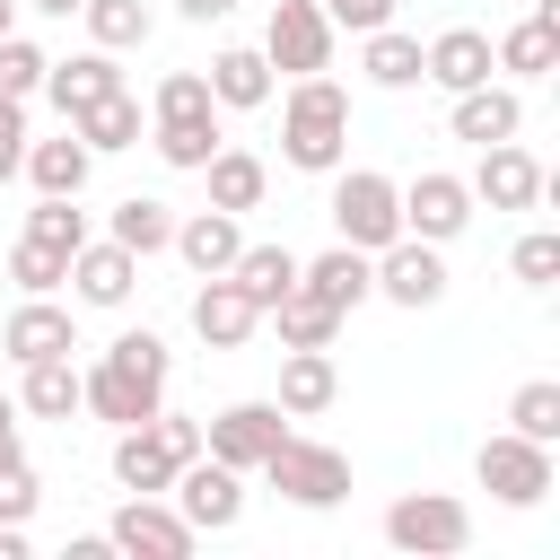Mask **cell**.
Instances as JSON below:
<instances>
[{"instance_id":"obj_30","label":"cell","mask_w":560,"mask_h":560,"mask_svg":"<svg viewBox=\"0 0 560 560\" xmlns=\"http://www.w3.org/2000/svg\"><path fill=\"white\" fill-rule=\"evenodd\" d=\"M271 324H280V350H332V332H341V306H324L315 289H289V298L271 306Z\"/></svg>"},{"instance_id":"obj_39","label":"cell","mask_w":560,"mask_h":560,"mask_svg":"<svg viewBox=\"0 0 560 560\" xmlns=\"http://www.w3.org/2000/svg\"><path fill=\"white\" fill-rule=\"evenodd\" d=\"M201 114H219L210 105V79L201 70H166L158 79V122H201Z\"/></svg>"},{"instance_id":"obj_1","label":"cell","mask_w":560,"mask_h":560,"mask_svg":"<svg viewBox=\"0 0 560 560\" xmlns=\"http://www.w3.org/2000/svg\"><path fill=\"white\" fill-rule=\"evenodd\" d=\"M166 376H175V359H166L158 332H114L105 359L79 368V411H96V420H114V429H140V420L166 402Z\"/></svg>"},{"instance_id":"obj_17","label":"cell","mask_w":560,"mask_h":560,"mask_svg":"<svg viewBox=\"0 0 560 560\" xmlns=\"http://www.w3.org/2000/svg\"><path fill=\"white\" fill-rule=\"evenodd\" d=\"M0 350L26 368V359H61V350H79V324H70V306H52V298H26L9 324H0Z\"/></svg>"},{"instance_id":"obj_45","label":"cell","mask_w":560,"mask_h":560,"mask_svg":"<svg viewBox=\"0 0 560 560\" xmlns=\"http://www.w3.org/2000/svg\"><path fill=\"white\" fill-rule=\"evenodd\" d=\"M236 0H175V18H192V26H219Z\"/></svg>"},{"instance_id":"obj_31","label":"cell","mask_w":560,"mask_h":560,"mask_svg":"<svg viewBox=\"0 0 560 560\" xmlns=\"http://www.w3.org/2000/svg\"><path fill=\"white\" fill-rule=\"evenodd\" d=\"M359 44H368L359 70H368L376 88H420V35H402V26H368Z\"/></svg>"},{"instance_id":"obj_14","label":"cell","mask_w":560,"mask_h":560,"mask_svg":"<svg viewBox=\"0 0 560 560\" xmlns=\"http://www.w3.org/2000/svg\"><path fill=\"white\" fill-rule=\"evenodd\" d=\"M254 324H262V306H254L228 271H210V280L192 289V332H201L210 350H245V341H254Z\"/></svg>"},{"instance_id":"obj_44","label":"cell","mask_w":560,"mask_h":560,"mask_svg":"<svg viewBox=\"0 0 560 560\" xmlns=\"http://www.w3.org/2000/svg\"><path fill=\"white\" fill-rule=\"evenodd\" d=\"M332 26H350V35H368V26H394V0H315Z\"/></svg>"},{"instance_id":"obj_34","label":"cell","mask_w":560,"mask_h":560,"mask_svg":"<svg viewBox=\"0 0 560 560\" xmlns=\"http://www.w3.org/2000/svg\"><path fill=\"white\" fill-rule=\"evenodd\" d=\"M166 236H175V210H166V201H149V192L114 201V245H131V254L149 262V254H166Z\"/></svg>"},{"instance_id":"obj_22","label":"cell","mask_w":560,"mask_h":560,"mask_svg":"<svg viewBox=\"0 0 560 560\" xmlns=\"http://www.w3.org/2000/svg\"><path fill=\"white\" fill-rule=\"evenodd\" d=\"M298 289H315L324 306H359V298H376V262L359 254V245H332V254H315V262H298Z\"/></svg>"},{"instance_id":"obj_16","label":"cell","mask_w":560,"mask_h":560,"mask_svg":"<svg viewBox=\"0 0 560 560\" xmlns=\"http://www.w3.org/2000/svg\"><path fill=\"white\" fill-rule=\"evenodd\" d=\"M131 280H140V254H131V245H114V236H105V245L88 236V245L70 254V289H79V306H122V298H131Z\"/></svg>"},{"instance_id":"obj_40","label":"cell","mask_w":560,"mask_h":560,"mask_svg":"<svg viewBox=\"0 0 560 560\" xmlns=\"http://www.w3.org/2000/svg\"><path fill=\"white\" fill-rule=\"evenodd\" d=\"M35 499H44V490H35V464H26V446H9V455H0V525H26Z\"/></svg>"},{"instance_id":"obj_13","label":"cell","mask_w":560,"mask_h":560,"mask_svg":"<svg viewBox=\"0 0 560 560\" xmlns=\"http://www.w3.org/2000/svg\"><path fill=\"white\" fill-rule=\"evenodd\" d=\"M464 184H472V201H490V210H534V201L551 192V175H542L516 140H490V149H481V166H472Z\"/></svg>"},{"instance_id":"obj_26","label":"cell","mask_w":560,"mask_h":560,"mask_svg":"<svg viewBox=\"0 0 560 560\" xmlns=\"http://www.w3.org/2000/svg\"><path fill=\"white\" fill-rule=\"evenodd\" d=\"M88 166H96V149L79 140V131H61V140H26V184L35 192H88Z\"/></svg>"},{"instance_id":"obj_19","label":"cell","mask_w":560,"mask_h":560,"mask_svg":"<svg viewBox=\"0 0 560 560\" xmlns=\"http://www.w3.org/2000/svg\"><path fill=\"white\" fill-rule=\"evenodd\" d=\"M114 88H122V70H114V52H105V44H88V52H70V61H52V70H44V96L61 105V122H70V114H88L96 96H114Z\"/></svg>"},{"instance_id":"obj_41","label":"cell","mask_w":560,"mask_h":560,"mask_svg":"<svg viewBox=\"0 0 560 560\" xmlns=\"http://www.w3.org/2000/svg\"><path fill=\"white\" fill-rule=\"evenodd\" d=\"M44 70H52V61H44L26 35H0V96H35V88H44Z\"/></svg>"},{"instance_id":"obj_5","label":"cell","mask_w":560,"mask_h":560,"mask_svg":"<svg viewBox=\"0 0 560 560\" xmlns=\"http://www.w3.org/2000/svg\"><path fill=\"white\" fill-rule=\"evenodd\" d=\"M385 542H394V551H420V560H455V551L472 542V508L446 499V490H402V499L385 508Z\"/></svg>"},{"instance_id":"obj_18","label":"cell","mask_w":560,"mask_h":560,"mask_svg":"<svg viewBox=\"0 0 560 560\" xmlns=\"http://www.w3.org/2000/svg\"><path fill=\"white\" fill-rule=\"evenodd\" d=\"M490 61L516 70V79H542V70L560 61V0H534V18H516V26L490 44Z\"/></svg>"},{"instance_id":"obj_48","label":"cell","mask_w":560,"mask_h":560,"mask_svg":"<svg viewBox=\"0 0 560 560\" xmlns=\"http://www.w3.org/2000/svg\"><path fill=\"white\" fill-rule=\"evenodd\" d=\"M26 9H44V18H79V0H26Z\"/></svg>"},{"instance_id":"obj_11","label":"cell","mask_w":560,"mask_h":560,"mask_svg":"<svg viewBox=\"0 0 560 560\" xmlns=\"http://www.w3.org/2000/svg\"><path fill=\"white\" fill-rule=\"evenodd\" d=\"M464 228H472V184L446 175V166H420V175L402 184V236L446 245V236H464Z\"/></svg>"},{"instance_id":"obj_38","label":"cell","mask_w":560,"mask_h":560,"mask_svg":"<svg viewBox=\"0 0 560 560\" xmlns=\"http://www.w3.org/2000/svg\"><path fill=\"white\" fill-rule=\"evenodd\" d=\"M210 149H219V114H201V122H158V158L184 166V175H201Z\"/></svg>"},{"instance_id":"obj_29","label":"cell","mask_w":560,"mask_h":560,"mask_svg":"<svg viewBox=\"0 0 560 560\" xmlns=\"http://www.w3.org/2000/svg\"><path fill=\"white\" fill-rule=\"evenodd\" d=\"M70 131L105 158V149H140V96L131 88H114V96H96L88 114H70Z\"/></svg>"},{"instance_id":"obj_25","label":"cell","mask_w":560,"mask_h":560,"mask_svg":"<svg viewBox=\"0 0 560 560\" xmlns=\"http://www.w3.org/2000/svg\"><path fill=\"white\" fill-rule=\"evenodd\" d=\"M175 464H184V455H175L149 420H140V429H114V481H122V490H149V499H158V490L175 481Z\"/></svg>"},{"instance_id":"obj_21","label":"cell","mask_w":560,"mask_h":560,"mask_svg":"<svg viewBox=\"0 0 560 560\" xmlns=\"http://www.w3.org/2000/svg\"><path fill=\"white\" fill-rule=\"evenodd\" d=\"M166 245L210 280V271H228V262L245 254V228H236V210H192V219H175V236H166Z\"/></svg>"},{"instance_id":"obj_24","label":"cell","mask_w":560,"mask_h":560,"mask_svg":"<svg viewBox=\"0 0 560 560\" xmlns=\"http://www.w3.org/2000/svg\"><path fill=\"white\" fill-rule=\"evenodd\" d=\"M201 175H210V210H262V192H271V166L254 158V149H210L201 158Z\"/></svg>"},{"instance_id":"obj_27","label":"cell","mask_w":560,"mask_h":560,"mask_svg":"<svg viewBox=\"0 0 560 560\" xmlns=\"http://www.w3.org/2000/svg\"><path fill=\"white\" fill-rule=\"evenodd\" d=\"M332 394H341V376H332V350H289V359H280V411H289V420H315V411H332Z\"/></svg>"},{"instance_id":"obj_33","label":"cell","mask_w":560,"mask_h":560,"mask_svg":"<svg viewBox=\"0 0 560 560\" xmlns=\"http://www.w3.org/2000/svg\"><path fill=\"white\" fill-rule=\"evenodd\" d=\"M79 18H88V44H105V52H131V44H149V0H79Z\"/></svg>"},{"instance_id":"obj_28","label":"cell","mask_w":560,"mask_h":560,"mask_svg":"<svg viewBox=\"0 0 560 560\" xmlns=\"http://www.w3.org/2000/svg\"><path fill=\"white\" fill-rule=\"evenodd\" d=\"M228 280H236V289H245V298L271 315V306L298 289V254H289V245H245V254L228 262Z\"/></svg>"},{"instance_id":"obj_37","label":"cell","mask_w":560,"mask_h":560,"mask_svg":"<svg viewBox=\"0 0 560 560\" xmlns=\"http://www.w3.org/2000/svg\"><path fill=\"white\" fill-rule=\"evenodd\" d=\"M9 280H18L26 298H52V289L70 280V254H61V245H44V236H18V254H9Z\"/></svg>"},{"instance_id":"obj_6","label":"cell","mask_w":560,"mask_h":560,"mask_svg":"<svg viewBox=\"0 0 560 560\" xmlns=\"http://www.w3.org/2000/svg\"><path fill=\"white\" fill-rule=\"evenodd\" d=\"M472 481H481L499 508H542V499H551V446H534V438L499 429V438H481Z\"/></svg>"},{"instance_id":"obj_23","label":"cell","mask_w":560,"mask_h":560,"mask_svg":"<svg viewBox=\"0 0 560 560\" xmlns=\"http://www.w3.org/2000/svg\"><path fill=\"white\" fill-rule=\"evenodd\" d=\"M201 79H210V105H236V114L271 105V61H262V44H228Z\"/></svg>"},{"instance_id":"obj_49","label":"cell","mask_w":560,"mask_h":560,"mask_svg":"<svg viewBox=\"0 0 560 560\" xmlns=\"http://www.w3.org/2000/svg\"><path fill=\"white\" fill-rule=\"evenodd\" d=\"M0 35H18V0H0Z\"/></svg>"},{"instance_id":"obj_43","label":"cell","mask_w":560,"mask_h":560,"mask_svg":"<svg viewBox=\"0 0 560 560\" xmlns=\"http://www.w3.org/2000/svg\"><path fill=\"white\" fill-rule=\"evenodd\" d=\"M26 166V96H0V184Z\"/></svg>"},{"instance_id":"obj_36","label":"cell","mask_w":560,"mask_h":560,"mask_svg":"<svg viewBox=\"0 0 560 560\" xmlns=\"http://www.w3.org/2000/svg\"><path fill=\"white\" fill-rule=\"evenodd\" d=\"M508 429H516V438H534V446H560V385H551V376L516 385V402H508Z\"/></svg>"},{"instance_id":"obj_32","label":"cell","mask_w":560,"mask_h":560,"mask_svg":"<svg viewBox=\"0 0 560 560\" xmlns=\"http://www.w3.org/2000/svg\"><path fill=\"white\" fill-rule=\"evenodd\" d=\"M35 420H70L79 411V368H70V350L61 359H26V394H18Z\"/></svg>"},{"instance_id":"obj_47","label":"cell","mask_w":560,"mask_h":560,"mask_svg":"<svg viewBox=\"0 0 560 560\" xmlns=\"http://www.w3.org/2000/svg\"><path fill=\"white\" fill-rule=\"evenodd\" d=\"M9 446H18V402L0 394V455H9Z\"/></svg>"},{"instance_id":"obj_2","label":"cell","mask_w":560,"mask_h":560,"mask_svg":"<svg viewBox=\"0 0 560 560\" xmlns=\"http://www.w3.org/2000/svg\"><path fill=\"white\" fill-rule=\"evenodd\" d=\"M280 158H289L298 175H332V166L350 158V96H341L324 70L289 79V96H280Z\"/></svg>"},{"instance_id":"obj_15","label":"cell","mask_w":560,"mask_h":560,"mask_svg":"<svg viewBox=\"0 0 560 560\" xmlns=\"http://www.w3.org/2000/svg\"><path fill=\"white\" fill-rule=\"evenodd\" d=\"M499 61H490V35L481 26H446V35H429L420 44V79H438L446 96H464V88H481Z\"/></svg>"},{"instance_id":"obj_7","label":"cell","mask_w":560,"mask_h":560,"mask_svg":"<svg viewBox=\"0 0 560 560\" xmlns=\"http://www.w3.org/2000/svg\"><path fill=\"white\" fill-rule=\"evenodd\" d=\"M175 516L192 525V534H228L236 516H245V472L236 464H219V455H192V464H175Z\"/></svg>"},{"instance_id":"obj_9","label":"cell","mask_w":560,"mask_h":560,"mask_svg":"<svg viewBox=\"0 0 560 560\" xmlns=\"http://www.w3.org/2000/svg\"><path fill=\"white\" fill-rule=\"evenodd\" d=\"M289 438V411L280 402H228L219 420H201V455L236 464V472H262V455Z\"/></svg>"},{"instance_id":"obj_4","label":"cell","mask_w":560,"mask_h":560,"mask_svg":"<svg viewBox=\"0 0 560 560\" xmlns=\"http://www.w3.org/2000/svg\"><path fill=\"white\" fill-rule=\"evenodd\" d=\"M262 481L289 499V508H341L350 499V455L341 446H324V438H280L271 455H262Z\"/></svg>"},{"instance_id":"obj_46","label":"cell","mask_w":560,"mask_h":560,"mask_svg":"<svg viewBox=\"0 0 560 560\" xmlns=\"http://www.w3.org/2000/svg\"><path fill=\"white\" fill-rule=\"evenodd\" d=\"M0 560H26V525H0Z\"/></svg>"},{"instance_id":"obj_8","label":"cell","mask_w":560,"mask_h":560,"mask_svg":"<svg viewBox=\"0 0 560 560\" xmlns=\"http://www.w3.org/2000/svg\"><path fill=\"white\" fill-rule=\"evenodd\" d=\"M262 61L289 70V79L332 70V18H324L315 0H271V18H262Z\"/></svg>"},{"instance_id":"obj_20","label":"cell","mask_w":560,"mask_h":560,"mask_svg":"<svg viewBox=\"0 0 560 560\" xmlns=\"http://www.w3.org/2000/svg\"><path fill=\"white\" fill-rule=\"evenodd\" d=\"M446 122H455V140L490 149V140H516V122H525V96L481 79V88H464V96H455V114H446Z\"/></svg>"},{"instance_id":"obj_10","label":"cell","mask_w":560,"mask_h":560,"mask_svg":"<svg viewBox=\"0 0 560 560\" xmlns=\"http://www.w3.org/2000/svg\"><path fill=\"white\" fill-rule=\"evenodd\" d=\"M105 542H114V551H131V560H184V551H192L201 534H192V525H184V516L166 508V490H158V499H149V490H131V499L114 508Z\"/></svg>"},{"instance_id":"obj_3","label":"cell","mask_w":560,"mask_h":560,"mask_svg":"<svg viewBox=\"0 0 560 560\" xmlns=\"http://www.w3.org/2000/svg\"><path fill=\"white\" fill-rule=\"evenodd\" d=\"M324 210H332L341 245H359V254H376V245L402 236V184L376 175V166H332V201Z\"/></svg>"},{"instance_id":"obj_42","label":"cell","mask_w":560,"mask_h":560,"mask_svg":"<svg viewBox=\"0 0 560 560\" xmlns=\"http://www.w3.org/2000/svg\"><path fill=\"white\" fill-rule=\"evenodd\" d=\"M508 262H516V280H525V289H551V280H560V236H551V228H534V236H516V254H508Z\"/></svg>"},{"instance_id":"obj_12","label":"cell","mask_w":560,"mask_h":560,"mask_svg":"<svg viewBox=\"0 0 560 560\" xmlns=\"http://www.w3.org/2000/svg\"><path fill=\"white\" fill-rule=\"evenodd\" d=\"M368 262H376V298H394V306H438L446 298V262H438L429 236H394Z\"/></svg>"},{"instance_id":"obj_35","label":"cell","mask_w":560,"mask_h":560,"mask_svg":"<svg viewBox=\"0 0 560 560\" xmlns=\"http://www.w3.org/2000/svg\"><path fill=\"white\" fill-rule=\"evenodd\" d=\"M26 236H44V245L79 254V245H88V210H79V192H35V210H26Z\"/></svg>"}]
</instances>
